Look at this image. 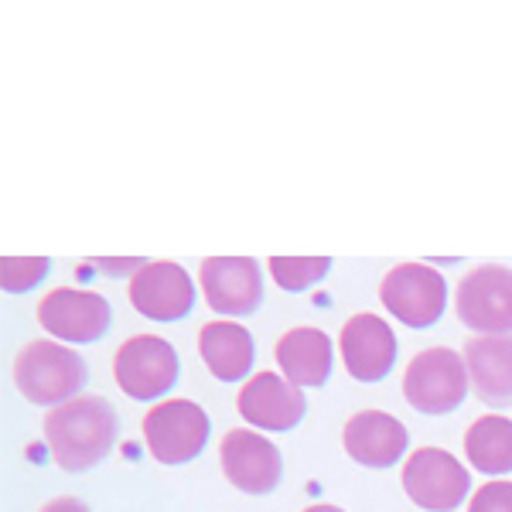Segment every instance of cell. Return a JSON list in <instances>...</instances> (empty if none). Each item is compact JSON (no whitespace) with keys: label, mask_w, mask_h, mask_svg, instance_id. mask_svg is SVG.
Instances as JSON below:
<instances>
[{"label":"cell","mask_w":512,"mask_h":512,"mask_svg":"<svg viewBox=\"0 0 512 512\" xmlns=\"http://www.w3.org/2000/svg\"><path fill=\"white\" fill-rule=\"evenodd\" d=\"M342 362L359 383H379L396 366V335L379 315H352L342 325Z\"/></svg>","instance_id":"5bb4252c"},{"label":"cell","mask_w":512,"mask_h":512,"mask_svg":"<svg viewBox=\"0 0 512 512\" xmlns=\"http://www.w3.org/2000/svg\"><path fill=\"white\" fill-rule=\"evenodd\" d=\"M304 512H342V509H338V506H308Z\"/></svg>","instance_id":"d4e9b609"},{"label":"cell","mask_w":512,"mask_h":512,"mask_svg":"<svg viewBox=\"0 0 512 512\" xmlns=\"http://www.w3.org/2000/svg\"><path fill=\"white\" fill-rule=\"evenodd\" d=\"M468 512H512V482L495 478V482L478 485V492L468 502Z\"/></svg>","instance_id":"7402d4cb"},{"label":"cell","mask_w":512,"mask_h":512,"mask_svg":"<svg viewBox=\"0 0 512 512\" xmlns=\"http://www.w3.org/2000/svg\"><path fill=\"white\" fill-rule=\"evenodd\" d=\"M130 304L151 321H178L192 311L195 284L185 267L171 260L144 263L127 284Z\"/></svg>","instance_id":"7c38bea8"},{"label":"cell","mask_w":512,"mask_h":512,"mask_svg":"<svg viewBox=\"0 0 512 512\" xmlns=\"http://www.w3.org/2000/svg\"><path fill=\"white\" fill-rule=\"evenodd\" d=\"M198 352H202L209 373L222 379V383H233L243 379L253 369V335L246 332L236 321H209V325L198 332Z\"/></svg>","instance_id":"ac0fdd59"},{"label":"cell","mask_w":512,"mask_h":512,"mask_svg":"<svg viewBox=\"0 0 512 512\" xmlns=\"http://www.w3.org/2000/svg\"><path fill=\"white\" fill-rule=\"evenodd\" d=\"M468 468L444 448H420L403 465V492L420 509L454 512L468 495Z\"/></svg>","instance_id":"ba28073f"},{"label":"cell","mask_w":512,"mask_h":512,"mask_svg":"<svg viewBox=\"0 0 512 512\" xmlns=\"http://www.w3.org/2000/svg\"><path fill=\"white\" fill-rule=\"evenodd\" d=\"M212 420L192 400H164L147 410L144 441L154 461L161 465H185L198 458L209 441Z\"/></svg>","instance_id":"277c9868"},{"label":"cell","mask_w":512,"mask_h":512,"mask_svg":"<svg viewBox=\"0 0 512 512\" xmlns=\"http://www.w3.org/2000/svg\"><path fill=\"white\" fill-rule=\"evenodd\" d=\"M110 304L96 291H76V287H55L41 297L38 321L48 335L62 338V342L89 345L99 342L110 328Z\"/></svg>","instance_id":"9c48e42d"},{"label":"cell","mask_w":512,"mask_h":512,"mask_svg":"<svg viewBox=\"0 0 512 512\" xmlns=\"http://www.w3.org/2000/svg\"><path fill=\"white\" fill-rule=\"evenodd\" d=\"M86 359L59 342H28L14 359V386L35 407H62L86 383Z\"/></svg>","instance_id":"7a4b0ae2"},{"label":"cell","mask_w":512,"mask_h":512,"mask_svg":"<svg viewBox=\"0 0 512 512\" xmlns=\"http://www.w3.org/2000/svg\"><path fill=\"white\" fill-rule=\"evenodd\" d=\"M205 301L216 315H253L263 301L260 263L250 256H212L198 270Z\"/></svg>","instance_id":"8fae6325"},{"label":"cell","mask_w":512,"mask_h":512,"mask_svg":"<svg viewBox=\"0 0 512 512\" xmlns=\"http://www.w3.org/2000/svg\"><path fill=\"white\" fill-rule=\"evenodd\" d=\"M386 311L407 328H431L448 308V284L434 267L424 263H400L379 284Z\"/></svg>","instance_id":"52a82bcc"},{"label":"cell","mask_w":512,"mask_h":512,"mask_svg":"<svg viewBox=\"0 0 512 512\" xmlns=\"http://www.w3.org/2000/svg\"><path fill=\"white\" fill-rule=\"evenodd\" d=\"M465 366L472 390L489 407H512V338L482 335L465 345Z\"/></svg>","instance_id":"2e32d148"},{"label":"cell","mask_w":512,"mask_h":512,"mask_svg":"<svg viewBox=\"0 0 512 512\" xmlns=\"http://www.w3.org/2000/svg\"><path fill=\"white\" fill-rule=\"evenodd\" d=\"M41 512H89V506L82 499H76V495H59V499L45 502Z\"/></svg>","instance_id":"603a6c76"},{"label":"cell","mask_w":512,"mask_h":512,"mask_svg":"<svg viewBox=\"0 0 512 512\" xmlns=\"http://www.w3.org/2000/svg\"><path fill=\"white\" fill-rule=\"evenodd\" d=\"M461 325L475 335H506L512 328V270L499 263H482L468 270L454 297Z\"/></svg>","instance_id":"8992f818"},{"label":"cell","mask_w":512,"mask_h":512,"mask_svg":"<svg viewBox=\"0 0 512 512\" xmlns=\"http://www.w3.org/2000/svg\"><path fill=\"white\" fill-rule=\"evenodd\" d=\"M277 366L294 386H321L332 373V338L311 325L291 328L277 342Z\"/></svg>","instance_id":"e0dca14e"},{"label":"cell","mask_w":512,"mask_h":512,"mask_svg":"<svg viewBox=\"0 0 512 512\" xmlns=\"http://www.w3.org/2000/svg\"><path fill=\"white\" fill-rule=\"evenodd\" d=\"M117 437V410L103 396H76L45 417V441L55 465L65 472H89L106 458Z\"/></svg>","instance_id":"6da1fadb"},{"label":"cell","mask_w":512,"mask_h":512,"mask_svg":"<svg viewBox=\"0 0 512 512\" xmlns=\"http://www.w3.org/2000/svg\"><path fill=\"white\" fill-rule=\"evenodd\" d=\"M219 461L222 475L229 478V485H236L246 495H267L280 485L284 475V458L274 444L263 434L250 431V427H236L222 437L219 444Z\"/></svg>","instance_id":"30bf717a"},{"label":"cell","mask_w":512,"mask_h":512,"mask_svg":"<svg viewBox=\"0 0 512 512\" xmlns=\"http://www.w3.org/2000/svg\"><path fill=\"white\" fill-rule=\"evenodd\" d=\"M332 270L328 256H270V277L284 291H308Z\"/></svg>","instance_id":"ffe728a7"},{"label":"cell","mask_w":512,"mask_h":512,"mask_svg":"<svg viewBox=\"0 0 512 512\" xmlns=\"http://www.w3.org/2000/svg\"><path fill=\"white\" fill-rule=\"evenodd\" d=\"M465 454L482 475L512 472V420L499 414L478 417L465 434Z\"/></svg>","instance_id":"d6986e66"},{"label":"cell","mask_w":512,"mask_h":512,"mask_svg":"<svg viewBox=\"0 0 512 512\" xmlns=\"http://www.w3.org/2000/svg\"><path fill=\"white\" fill-rule=\"evenodd\" d=\"M178 352L161 335H134L113 355V379L130 400H158L178 383Z\"/></svg>","instance_id":"5b68a950"},{"label":"cell","mask_w":512,"mask_h":512,"mask_svg":"<svg viewBox=\"0 0 512 512\" xmlns=\"http://www.w3.org/2000/svg\"><path fill=\"white\" fill-rule=\"evenodd\" d=\"M468 383L472 379H468L465 355L434 345V349H424L410 359L407 373H403V396L420 414L441 417L465 400Z\"/></svg>","instance_id":"3957f363"},{"label":"cell","mask_w":512,"mask_h":512,"mask_svg":"<svg viewBox=\"0 0 512 512\" xmlns=\"http://www.w3.org/2000/svg\"><path fill=\"white\" fill-rule=\"evenodd\" d=\"M96 267L103 270V274H130L134 277L140 267H144V260H96Z\"/></svg>","instance_id":"cb8c5ba5"},{"label":"cell","mask_w":512,"mask_h":512,"mask_svg":"<svg viewBox=\"0 0 512 512\" xmlns=\"http://www.w3.org/2000/svg\"><path fill=\"white\" fill-rule=\"evenodd\" d=\"M236 410L246 424L260 427V431H291L301 424L308 400H304L301 386H294L280 373H256L250 383L239 390Z\"/></svg>","instance_id":"4fadbf2b"},{"label":"cell","mask_w":512,"mask_h":512,"mask_svg":"<svg viewBox=\"0 0 512 512\" xmlns=\"http://www.w3.org/2000/svg\"><path fill=\"white\" fill-rule=\"evenodd\" d=\"M48 274L45 256H4L0 260V287L7 294H24L38 287Z\"/></svg>","instance_id":"44dd1931"},{"label":"cell","mask_w":512,"mask_h":512,"mask_svg":"<svg viewBox=\"0 0 512 512\" xmlns=\"http://www.w3.org/2000/svg\"><path fill=\"white\" fill-rule=\"evenodd\" d=\"M407 427L386 410H359L342 431V444L352 461L366 468H390L407 451Z\"/></svg>","instance_id":"9a60e30c"}]
</instances>
